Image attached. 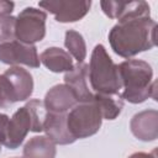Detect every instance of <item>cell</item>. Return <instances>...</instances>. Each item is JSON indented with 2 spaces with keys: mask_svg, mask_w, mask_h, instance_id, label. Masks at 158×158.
Returning a JSON list of instances; mask_svg holds the SVG:
<instances>
[{
  "mask_svg": "<svg viewBox=\"0 0 158 158\" xmlns=\"http://www.w3.org/2000/svg\"><path fill=\"white\" fill-rule=\"evenodd\" d=\"M157 23L151 16L120 20L109 32L112 51L126 59L152 49L157 43Z\"/></svg>",
  "mask_w": 158,
  "mask_h": 158,
  "instance_id": "1",
  "label": "cell"
},
{
  "mask_svg": "<svg viewBox=\"0 0 158 158\" xmlns=\"http://www.w3.org/2000/svg\"><path fill=\"white\" fill-rule=\"evenodd\" d=\"M118 65L122 83V100L131 104H141L147 99L156 98V81L153 80V69L149 63L142 59H127Z\"/></svg>",
  "mask_w": 158,
  "mask_h": 158,
  "instance_id": "2",
  "label": "cell"
},
{
  "mask_svg": "<svg viewBox=\"0 0 158 158\" xmlns=\"http://www.w3.org/2000/svg\"><path fill=\"white\" fill-rule=\"evenodd\" d=\"M46 112L43 102L38 99L28 100L25 106L17 109L9 118L4 146L9 149H16L22 144L28 132H41Z\"/></svg>",
  "mask_w": 158,
  "mask_h": 158,
  "instance_id": "3",
  "label": "cell"
},
{
  "mask_svg": "<svg viewBox=\"0 0 158 158\" xmlns=\"http://www.w3.org/2000/svg\"><path fill=\"white\" fill-rule=\"evenodd\" d=\"M89 65V83L96 94H120L122 83L118 65L114 63L106 48L99 43L94 47Z\"/></svg>",
  "mask_w": 158,
  "mask_h": 158,
  "instance_id": "4",
  "label": "cell"
},
{
  "mask_svg": "<svg viewBox=\"0 0 158 158\" xmlns=\"http://www.w3.org/2000/svg\"><path fill=\"white\" fill-rule=\"evenodd\" d=\"M101 123L102 115L94 99L86 102H78L67 112V126L75 141L94 136L100 130Z\"/></svg>",
  "mask_w": 158,
  "mask_h": 158,
  "instance_id": "5",
  "label": "cell"
},
{
  "mask_svg": "<svg viewBox=\"0 0 158 158\" xmlns=\"http://www.w3.org/2000/svg\"><path fill=\"white\" fill-rule=\"evenodd\" d=\"M47 14L43 10L28 6L16 16L15 38L25 44H35L46 36Z\"/></svg>",
  "mask_w": 158,
  "mask_h": 158,
  "instance_id": "6",
  "label": "cell"
},
{
  "mask_svg": "<svg viewBox=\"0 0 158 158\" xmlns=\"http://www.w3.org/2000/svg\"><path fill=\"white\" fill-rule=\"evenodd\" d=\"M0 62L10 67L26 65L30 68H38L40 56L35 44H25L19 41L0 43Z\"/></svg>",
  "mask_w": 158,
  "mask_h": 158,
  "instance_id": "7",
  "label": "cell"
},
{
  "mask_svg": "<svg viewBox=\"0 0 158 158\" xmlns=\"http://www.w3.org/2000/svg\"><path fill=\"white\" fill-rule=\"evenodd\" d=\"M40 7L54 15L56 21L62 23L77 22L81 20L90 10L91 1L89 0H57L40 1Z\"/></svg>",
  "mask_w": 158,
  "mask_h": 158,
  "instance_id": "8",
  "label": "cell"
},
{
  "mask_svg": "<svg viewBox=\"0 0 158 158\" xmlns=\"http://www.w3.org/2000/svg\"><path fill=\"white\" fill-rule=\"evenodd\" d=\"M102 12L112 20H123L137 16H151V7L148 2L138 1H100Z\"/></svg>",
  "mask_w": 158,
  "mask_h": 158,
  "instance_id": "9",
  "label": "cell"
},
{
  "mask_svg": "<svg viewBox=\"0 0 158 158\" xmlns=\"http://www.w3.org/2000/svg\"><path fill=\"white\" fill-rule=\"evenodd\" d=\"M64 84L70 88L75 95L77 102L93 100L94 93L89 89V65L84 62L77 63L64 74Z\"/></svg>",
  "mask_w": 158,
  "mask_h": 158,
  "instance_id": "10",
  "label": "cell"
},
{
  "mask_svg": "<svg viewBox=\"0 0 158 158\" xmlns=\"http://www.w3.org/2000/svg\"><path fill=\"white\" fill-rule=\"evenodd\" d=\"M130 130L139 141H156L158 138V111L149 109L135 114L130 121Z\"/></svg>",
  "mask_w": 158,
  "mask_h": 158,
  "instance_id": "11",
  "label": "cell"
},
{
  "mask_svg": "<svg viewBox=\"0 0 158 158\" xmlns=\"http://www.w3.org/2000/svg\"><path fill=\"white\" fill-rule=\"evenodd\" d=\"M42 102L46 111L53 114H67L78 104L75 95L65 84L52 86L46 93Z\"/></svg>",
  "mask_w": 158,
  "mask_h": 158,
  "instance_id": "12",
  "label": "cell"
},
{
  "mask_svg": "<svg viewBox=\"0 0 158 158\" xmlns=\"http://www.w3.org/2000/svg\"><path fill=\"white\" fill-rule=\"evenodd\" d=\"M42 131L54 144H72L75 142L67 126V114L46 112Z\"/></svg>",
  "mask_w": 158,
  "mask_h": 158,
  "instance_id": "13",
  "label": "cell"
},
{
  "mask_svg": "<svg viewBox=\"0 0 158 158\" xmlns=\"http://www.w3.org/2000/svg\"><path fill=\"white\" fill-rule=\"evenodd\" d=\"M9 78L16 95L17 101H26L31 98L33 93V78L32 74L22 67H10L4 72Z\"/></svg>",
  "mask_w": 158,
  "mask_h": 158,
  "instance_id": "14",
  "label": "cell"
},
{
  "mask_svg": "<svg viewBox=\"0 0 158 158\" xmlns=\"http://www.w3.org/2000/svg\"><path fill=\"white\" fill-rule=\"evenodd\" d=\"M40 62L53 73H67L73 68L70 54L59 47H48L40 54Z\"/></svg>",
  "mask_w": 158,
  "mask_h": 158,
  "instance_id": "15",
  "label": "cell"
},
{
  "mask_svg": "<svg viewBox=\"0 0 158 158\" xmlns=\"http://www.w3.org/2000/svg\"><path fill=\"white\" fill-rule=\"evenodd\" d=\"M23 158H56V144L46 136H35L30 138L22 149Z\"/></svg>",
  "mask_w": 158,
  "mask_h": 158,
  "instance_id": "16",
  "label": "cell"
},
{
  "mask_svg": "<svg viewBox=\"0 0 158 158\" xmlns=\"http://www.w3.org/2000/svg\"><path fill=\"white\" fill-rule=\"evenodd\" d=\"M96 102L100 112L102 115V120H115L122 111L123 100L120 94H96L93 96Z\"/></svg>",
  "mask_w": 158,
  "mask_h": 158,
  "instance_id": "17",
  "label": "cell"
},
{
  "mask_svg": "<svg viewBox=\"0 0 158 158\" xmlns=\"http://www.w3.org/2000/svg\"><path fill=\"white\" fill-rule=\"evenodd\" d=\"M64 46L67 52L78 63L84 62L86 58V43L81 33L75 30H68L64 36Z\"/></svg>",
  "mask_w": 158,
  "mask_h": 158,
  "instance_id": "18",
  "label": "cell"
},
{
  "mask_svg": "<svg viewBox=\"0 0 158 158\" xmlns=\"http://www.w3.org/2000/svg\"><path fill=\"white\" fill-rule=\"evenodd\" d=\"M17 102L15 90L9 78L2 73L0 74V107H9Z\"/></svg>",
  "mask_w": 158,
  "mask_h": 158,
  "instance_id": "19",
  "label": "cell"
},
{
  "mask_svg": "<svg viewBox=\"0 0 158 158\" xmlns=\"http://www.w3.org/2000/svg\"><path fill=\"white\" fill-rule=\"evenodd\" d=\"M16 17L12 15H0V43L15 41Z\"/></svg>",
  "mask_w": 158,
  "mask_h": 158,
  "instance_id": "20",
  "label": "cell"
},
{
  "mask_svg": "<svg viewBox=\"0 0 158 158\" xmlns=\"http://www.w3.org/2000/svg\"><path fill=\"white\" fill-rule=\"evenodd\" d=\"M9 116L6 114H0V152H1V146L5 144L6 139V128H7V122H9Z\"/></svg>",
  "mask_w": 158,
  "mask_h": 158,
  "instance_id": "21",
  "label": "cell"
},
{
  "mask_svg": "<svg viewBox=\"0 0 158 158\" xmlns=\"http://www.w3.org/2000/svg\"><path fill=\"white\" fill-rule=\"evenodd\" d=\"M14 7H15V4L12 1L0 0V15H11Z\"/></svg>",
  "mask_w": 158,
  "mask_h": 158,
  "instance_id": "22",
  "label": "cell"
},
{
  "mask_svg": "<svg viewBox=\"0 0 158 158\" xmlns=\"http://www.w3.org/2000/svg\"><path fill=\"white\" fill-rule=\"evenodd\" d=\"M127 158H157V149H153L149 153H146V152H135L131 156H128Z\"/></svg>",
  "mask_w": 158,
  "mask_h": 158,
  "instance_id": "23",
  "label": "cell"
},
{
  "mask_svg": "<svg viewBox=\"0 0 158 158\" xmlns=\"http://www.w3.org/2000/svg\"><path fill=\"white\" fill-rule=\"evenodd\" d=\"M12 158H23V157H12Z\"/></svg>",
  "mask_w": 158,
  "mask_h": 158,
  "instance_id": "24",
  "label": "cell"
}]
</instances>
